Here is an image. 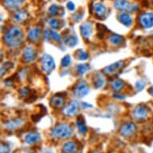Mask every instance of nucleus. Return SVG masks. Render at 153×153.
<instances>
[{
    "mask_svg": "<svg viewBox=\"0 0 153 153\" xmlns=\"http://www.w3.org/2000/svg\"><path fill=\"white\" fill-rule=\"evenodd\" d=\"M44 37L47 39H53L56 42L61 41L60 35H59L56 31H54V30H46L45 32H44Z\"/></svg>",
    "mask_w": 153,
    "mask_h": 153,
    "instance_id": "25",
    "label": "nucleus"
},
{
    "mask_svg": "<svg viewBox=\"0 0 153 153\" xmlns=\"http://www.w3.org/2000/svg\"><path fill=\"white\" fill-rule=\"evenodd\" d=\"M151 1H152V3H153V0H151Z\"/></svg>",
    "mask_w": 153,
    "mask_h": 153,
    "instance_id": "42",
    "label": "nucleus"
},
{
    "mask_svg": "<svg viewBox=\"0 0 153 153\" xmlns=\"http://www.w3.org/2000/svg\"><path fill=\"white\" fill-rule=\"evenodd\" d=\"M149 94H150L151 95H152V96H153V87H152V88L149 89Z\"/></svg>",
    "mask_w": 153,
    "mask_h": 153,
    "instance_id": "40",
    "label": "nucleus"
},
{
    "mask_svg": "<svg viewBox=\"0 0 153 153\" xmlns=\"http://www.w3.org/2000/svg\"><path fill=\"white\" fill-rule=\"evenodd\" d=\"M49 26L53 29H59L60 27V22L57 19H52L49 21Z\"/></svg>",
    "mask_w": 153,
    "mask_h": 153,
    "instance_id": "31",
    "label": "nucleus"
},
{
    "mask_svg": "<svg viewBox=\"0 0 153 153\" xmlns=\"http://www.w3.org/2000/svg\"><path fill=\"white\" fill-rule=\"evenodd\" d=\"M42 67L44 71L48 73L51 72L55 68V61L53 58L48 54H45L42 57Z\"/></svg>",
    "mask_w": 153,
    "mask_h": 153,
    "instance_id": "7",
    "label": "nucleus"
},
{
    "mask_svg": "<svg viewBox=\"0 0 153 153\" xmlns=\"http://www.w3.org/2000/svg\"><path fill=\"white\" fill-rule=\"evenodd\" d=\"M124 86H125L124 82L123 80H121V79H114L111 83V87L112 88V90L115 91H120L124 88Z\"/></svg>",
    "mask_w": 153,
    "mask_h": 153,
    "instance_id": "23",
    "label": "nucleus"
},
{
    "mask_svg": "<svg viewBox=\"0 0 153 153\" xmlns=\"http://www.w3.org/2000/svg\"><path fill=\"white\" fill-rule=\"evenodd\" d=\"M77 148H78V146L75 142L68 141L63 144L62 151H63V153H74L75 151L77 150Z\"/></svg>",
    "mask_w": 153,
    "mask_h": 153,
    "instance_id": "21",
    "label": "nucleus"
},
{
    "mask_svg": "<svg viewBox=\"0 0 153 153\" xmlns=\"http://www.w3.org/2000/svg\"><path fill=\"white\" fill-rule=\"evenodd\" d=\"M139 24L141 27L148 29L153 27V13L144 12L140 14L138 19Z\"/></svg>",
    "mask_w": 153,
    "mask_h": 153,
    "instance_id": "3",
    "label": "nucleus"
},
{
    "mask_svg": "<svg viewBox=\"0 0 153 153\" xmlns=\"http://www.w3.org/2000/svg\"><path fill=\"white\" fill-rule=\"evenodd\" d=\"M146 86V82L143 79H140V80L137 81V83H136V90L140 91H142L143 88H145Z\"/></svg>",
    "mask_w": 153,
    "mask_h": 153,
    "instance_id": "33",
    "label": "nucleus"
},
{
    "mask_svg": "<svg viewBox=\"0 0 153 153\" xmlns=\"http://www.w3.org/2000/svg\"><path fill=\"white\" fill-rule=\"evenodd\" d=\"M1 153H10V149L9 148V146H7L5 143H1Z\"/></svg>",
    "mask_w": 153,
    "mask_h": 153,
    "instance_id": "36",
    "label": "nucleus"
},
{
    "mask_svg": "<svg viewBox=\"0 0 153 153\" xmlns=\"http://www.w3.org/2000/svg\"><path fill=\"white\" fill-rule=\"evenodd\" d=\"M13 19L17 23H23L28 19V14L25 10H18L15 13Z\"/></svg>",
    "mask_w": 153,
    "mask_h": 153,
    "instance_id": "19",
    "label": "nucleus"
},
{
    "mask_svg": "<svg viewBox=\"0 0 153 153\" xmlns=\"http://www.w3.org/2000/svg\"><path fill=\"white\" fill-rule=\"evenodd\" d=\"M67 6H68V9L69 10H71V11H72V10H75V4L72 3V2H69V3H68Z\"/></svg>",
    "mask_w": 153,
    "mask_h": 153,
    "instance_id": "37",
    "label": "nucleus"
},
{
    "mask_svg": "<svg viewBox=\"0 0 153 153\" xmlns=\"http://www.w3.org/2000/svg\"><path fill=\"white\" fill-rule=\"evenodd\" d=\"M30 91H31V90H30L29 88H23V89H21L19 93H20V95L22 96V97H24V98L26 99L28 95H29Z\"/></svg>",
    "mask_w": 153,
    "mask_h": 153,
    "instance_id": "35",
    "label": "nucleus"
},
{
    "mask_svg": "<svg viewBox=\"0 0 153 153\" xmlns=\"http://www.w3.org/2000/svg\"><path fill=\"white\" fill-rule=\"evenodd\" d=\"M93 26L92 23L90 22H85L83 23L80 27L81 35L84 39H89L91 35L92 34Z\"/></svg>",
    "mask_w": 153,
    "mask_h": 153,
    "instance_id": "15",
    "label": "nucleus"
},
{
    "mask_svg": "<svg viewBox=\"0 0 153 153\" xmlns=\"http://www.w3.org/2000/svg\"><path fill=\"white\" fill-rule=\"evenodd\" d=\"M148 109L147 107L143 105L137 106L133 111L132 116L136 120H143L148 116Z\"/></svg>",
    "mask_w": 153,
    "mask_h": 153,
    "instance_id": "8",
    "label": "nucleus"
},
{
    "mask_svg": "<svg viewBox=\"0 0 153 153\" xmlns=\"http://www.w3.org/2000/svg\"><path fill=\"white\" fill-rule=\"evenodd\" d=\"M119 20L126 27H130L132 24V19L128 13H121L120 15H119Z\"/></svg>",
    "mask_w": 153,
    "mask_h": 153,
    "instance_id": "22",
    "label": "nucleus"
},
{
    "mask_svg": "<svg viewBox=\"0 0 153 153\" xmlns=\"http://www.w3.org/2000/svg\"><path fill=\"white\" fill-rule=\"evenodd\" d=\"M64 102H65L64 97L57 94V95H53L52 97L50 99V103H49L52 108H59L64 104Z\"/></svg>",
    "mask_w": 153,
    "mask_h": 153,
    "instance_id": "13",
    "label": "nucleus"
},
{
    "mask_svg": "<svg viewBox=\"0 0 153 153\" xmlns=\"http://www.w3.org/2000/svg\"><path fill=\"white\" fill-rule=\"evenodd\" d=\"M4 5L10 10H15L20 7L23 3V0H3Z\"/></svg>",
    "mask_w": 153,
    "mask_h": 153,
    "instance_id": "20",
    "label": "nucleus"
},
{
    "mask_svg": "<svg viewBox=\"0 0 153 153\" xmlns=\"http://www.w3.org/2000/svg\"><path fill=\"white\" fill-rule=\"evenodd\" d=\"M91 153H100V152H96V151H95V152H92Z\"/></svg>",
    "mask_w": 153,
    "mask_h": 153,
    "instance_id": "41",
    "label": "nucleus"
},
{
    "mask_svg": "<svg viewBox=\"0 0 153 153\" xmlns=\"http://www.w3.org/2000/svg\"><path fill=\"white\" fill-rule=\"evenodd\" d=\"M76 125H77L79 131L81 134H85V133L88 131V128H87V126L85 125L84 120H83V119L82 118L81 116H79V117L77 119Z\"/></svg>",
    "mask_w": 153,
    "mask_h": 153,
    "instance_id": "26",
    "label": "nucleus"
},
{
    "mask_svg": "<svg viewBox=\"0 0 153 153\" xmlns=\"http://www.w3.org/2000/svg\"><path fill=\"white\" fill-rule=\"evenodd\" d=\"M77 43H78V39H77L76 36L74 35H69L68 38H66L65 39V43L68 46L71 47V48L75 47V46L77 44Z\"/></svg>",
    "mask_w": 153,
    "mask_h": 153,
    "instance_id": "28",
    "label": "nucleus"
},
{
    "mask_svg": "<svg viewBox=\"0 0 153 153\" xmlns=\"http://www.w3.org/2000/svg\"><path fill=\"white\" fill-rule=\"evenodd\" d=\"M82 106L83 107V108H91L92 106L91 105V104H88L87 103H82Z\"/></svg>",
    "mask_w": 153,
    "mask_h": 153,
    "instance_id": "39",
    "label": "nucleus"
},
{
    "mask_svg": "<svg viewBox=\"0 0 153 153\" xmlns=\"http://www.w3.org/2000/svg\"><path fill=\"white\" fill-rule=\"evenodd\" d=\"M37 57V51L33 47H27L23 51V60L27 63H30Z\"/></svg>",
    "mask_w": 153,
    "mask_h": 153,
    "instance_id": "11",
    "label": "nucleus"
},
{
    "mask_svg": "<svg viewBox=\"0 0 153 153\" xmlns=\"http://www.w3.org/2000/svg\"><path fill=\"white\" fill-rule=\"evenodd\" d=\"M109 41L113 45L119 46L123 43V37L120 35H117V34H112L109 36Z\"/></svg>",
    "mask_w": 153,
    "mask_h": 153,
    "instance_id": "24",
    "label": "nucleus"
},
{
    "mask_svg": "<svg viewBox=\"0 0 153 153\" xmlns=\"http://www.w3.org/2000/svg\"><path fill=\"white\" fill-rule=\"evenodd\" d=\"M41 30L37 27L30 29L28 32V39L31 42H36L40 39Z\"/></svg>",
    "mask_w": 153,
    "mask_h": 153,
    "instance_id": "17",
    "label": "nucleus"
},
{
    "mask_svg": "<svg viewBox=\"0 0 153 153\" xmlns=\"http://www.w3.org/2000/svg\"><path fill=\"white\" fill-rule=\"evenodd\" d=\"M24 123V120L21 118H15L7 122L5 124L6 129H7L9 131H14L15 129H17L19 127L23 125V123Z\"/></svg>",
    "mask_w": 153,
    "mask_h": 153,
    "instance_id": "14",
    "label": "nucleus"
},
{
    "mask_svg": "<svg viewBox=\"0 0 153 153\" xmlns=\"http://www.w3.org/2000/svg\"><path fill=\"white\" fill-rule=\"evenodd\" d=\"M115 7L116 9L122 11H136L139 10L137 5H132L128 0H116Z\"/></svg>",
    "mask_w": 153,
    "mask_h": 153,
    "instance_id": "5",
    "label": "nucleus"
},
{
    "mask_svg": "<svg viewBox=\"0 0 153 153\" xmlns=\"http://www.w3.org/2000/svg\"><path fill=\"white\" fill-rule=\"evenodd\" d=\"M93 7H94L95 16L98 18L99 19H102L105 17L107 15V8L103 4L100 3H95Z\"/></svg>",
    "mask_w": 153,
    "mask_h": 153,
    "instance_id": "12",
    "label": "nucleus"
},
{
    "mask_svg": "<svg viewBox=\"0 0 153 153\" xmlns=\"http://www.w3.org/2000/svg\"><path fill=\"white\" fill-rule=\"evenodd\" d=\"M23 33L19 27H12L6 33L3 38L4 43L10 48H17L20 45L23 40Z\"/></svg>",
    "mask_w": 153,
    "mask_h": 153,
    "instance_id": "1",
    "label": "nucleus"
},
{
    "mask_svg": "<svg viewBox=\"0 0 153 153\" xmlns=\"http://www.w3.org/2000/svg\"><path fill=\"white\" fill-rule=\"evenodd\" d=\"M40 140V135L36 131L28 133L25 137V142L28 144H34Z\"/></svg>",
    "mask_w": 153,
    "mask_h": 153,
    "instance_id": "18",
    "label": "nucleus"
},
{
    "mask_svg": "<svg viewBox=\"0 0 153 153\" xmlns=\"http://www.w3.org/2000/svg\"><path fill=\"white\" fill-rule=\"evenodd\" d=\"M137 128L135 123L132 122H126L123 124H122L120 129V132L123 136L126 138H129L136 132Z\"/></svg>",
    "mask_w": 153,
    "mask_h": 153,
    "instance_id": "4",
    "label": "nucleus"
},
{
    "mask_svg": "<svg viewBox=\"0 0 153 153\" xmlns=\"http://www.w3.org/2000/svg\"><path fill=\"white\" fill-rule=\"evenodd\" d=\"M88 93H89V88L84 81H81L77 83L74 89V94L79 98L85 96Z\"/></svg>",
    "mask_w": 153,
    "mask_h": 153,
    "instance_id": "9",
    "label": "nucleus"
},
{
    "mask_svg": "<svg viewBox=\"0 0 153 153\" xmlns=\"http://www.w3.org/2000/svg\"><path fill=\"white\" fill-rule=\"evenodd\" d=\"M79 111V103L78 101L72 100L68 105L65 106L62 110V113L66 116H75Z\"/></svg>",
    "mask_w": 153,
    "mask_h": 153,
    "instance_id": "6",
    "label": "nucleus"
},
{
    "mask_svg": "<svg viewBox=\"0 0 153 153\" xmlns=\"http://www.w3.org/2000/svg\"><path fill=\"white\" fill-rule=\"evenodd\" d=\"M49 12L51 15H59V7L57 5H52L51 6V7L49 8Z\"/></svg>",
    "mask_w": 153,
    "mask_h": 153,
    "instance_id": "32",
    "label": "nucleus"
},
{
    "mask_svg": "<svg viewBox=\"0 0 153 153\" xmlns=\"http://www.w3.org/2000/svg\"><path fill=\"white\" fill-rule=\"evenodd\" d=\"M93 84L95 88H103L104 84H105V78L101 72L95 73L93 78Z\"/></svg>",
    "mask_w": 153,
    "mask_h": 153,
    "instance_id": "16",
    "label": "nucleus"
},
{
    "mask_svg": "<svg viewBox=\"0 0 153 153\" xmlns=\"http://www.w3.org/2000/svg\"><path fill=\"white\" fill-rule=\"evenodd\" d=\"M89 69H90V66L88 65V64H84V63H83V64H79V65L75 67V70H76V71L78 73V75H79L85 74L88 71H89Z\"/></svg>",
    "mask_w": 153,
    "mask_h": 153,
    "instance_id": "27",
    "label": "nucleus"
},
{
    "mask_svg": "<svg viewBox=\"0 0 153 153\" xmlns=\"http://www.w3.org/2000/svg\"><path fill=\"white\" fill-rule=\"evenodd\" d=\"M123 65H124L123 61H118V62L112 63V64H111V65L108 66L107 68H104L103 72L109 75H114V74H116L117 72H119L122 69Z\"/></svg>",
    "mask_w": 153,
    "mask_h": 153,
    "instance_id": "10",
    "label": "nucleus"
},
{
    "mask_svg": "<svg viewBox=\"0 0 153 153\" xmlns=\"http://www.w3.org/2000/svg\"><path fill=\"white\" fill-rule=\"evenodd\" d=\"M75 56L76 58L78 59L79 60H86V59H88V55L87 53L84 51L83 50H78L75 53Z\"/></svg>",
    "mask_w": 153,
    "mask_h": 153,
    "instance_id": "29",
    "label": "nucleus"
},
{
    "mask_svg": "<svg viewBox=\"0 0 153 153\" xmlns=\"http://www.w3.org/2000/svg\"><path fill=\"white\" fill-rule=\"evenodd\" d=\"M14 67V64L13 63H6L5 64H3L2 67H1V75L3 76L4 75V72H7L8 71L11 69V68Z\"/></svg>",
    "mask_w": 153,
    "mask_h": 153,
    "instance_id": "30",
    "label": "nucleus"
},
{
    "mask_svg": "<svg viewBox=\"0 0 153 153\" xmlns=\"http://www.w3.org/2000/svg\"><path fill=\"white\" fill-rule=\"evenodd\" d=\"M62 66L63 67H68L70 65L71 63V56L70 55H66L63 58L62 61H61Z\"/></svg>",
    "mask_w": 153,
    "mask_h": 153,
    "instance_id": "34",
    "label": "nucleus"
},
{
    "mask_svg": "<svg viewBox=\"0 0 153 153\" xmlns=\"http://www.w3.org/2000/svg\"><path fill=\"white\" fill-rule=\"evenodd\" d=\"M73 128L67 123H59L51 130V136L57 139H67L72 136Z\"/></svg>",
    "mask_w": 153,
    "mask_h": 153,
    "instance_id": "2",
    "label": "nucleus"
},
{
    "mask_svg": "<svg viewBox=\"0 0 153 153\" xmlns=\"http://www.w3.org/2000/svg\"><path fill=\"white\" fill-rule=\"evenodd\" d=\"M114 97L116 99H119V100H124L125 99V96L123 95H118V94H115L114 95Z\"/></svg>",
    "mask_w": 153,
    "mask_h": 153,
    "instance_id": "38",
    "label": "nucleus"
}]
</instances>
